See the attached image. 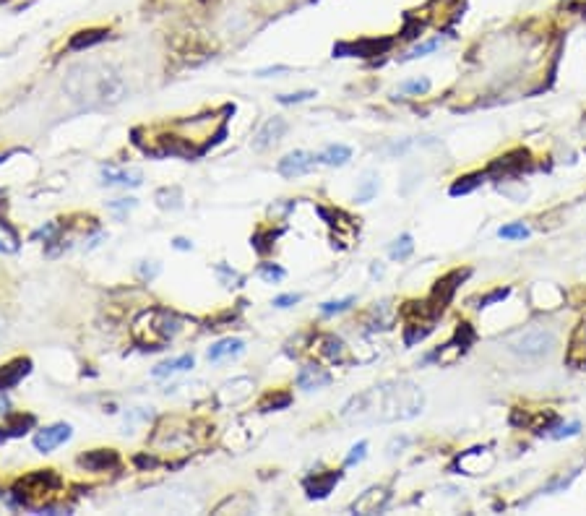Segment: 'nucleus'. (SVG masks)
Wrapping results in <instances>:
<instances>
[{"label": "nucleus", "instance_id": "obj_1", "mask_svg": "<svg viewBox=\"0 0 586 516\" xmlns=\"http://www.w3.org/2000/svg\"><path fill=\"white\" fill-rule=\"evenodd\" d=\"M425 410V391L417 384L399 378V381H383V384L367 389L344 404L341 417L347 423L357 425H386L412 420Z\"/></svg>", "mask_w": 586, "mask_h": 516}, {"label": "nucleus", "instance_id": "obj_2", "mask_svg": "<svg viewBox=\"0 0 586 516\" xmlns=\"http://www.w3.org/2000/svg\"><path fill=\"white\" fill-rule=\"evenodd\" d=\"M65 94L81 107H112L125 97V81L112 68L104 66H73L63 81Z\"/></svg>", "mask_w": 586, "mask_h": 516}, {"label": "nucleus", "instance_id": "obj_3", "mask_svg": "<svg viewBox=\"0 0 586 516\" xmlns=\"http://www.w3.org/2000/svg\"><path fill=\"white\" fill-rule=\"evenodd\" d=\"M133 339L146 349H164L182 331V318L164 308H149L133 321Z\"/></svg>", "mask_w": 586, "mask_h": 516}, {"label": "nucleus", "instance_id": "obj_4", "mask_svg": "<svg viewBox=\"0 0 586 516\" xmlns=\"http://www.w3.org/2000/svg\"><path fill=\"white\" fill-rule=\"evenodd\" d=\"M555 347V334L542 326H532L526 331H519L516 336L508 339V349L516 352L521 358H542L550 355Z\"/></svg>", "mask_w": 586, "mask_h": 516}, {"label": "nucleus", "instance_id": "obj_5", "mask_svg": "<svg viewBox=\"0 0 586 516\" xmlns=\"http://www.w3.org/2000/svg\"><path fill=\"white\" fill-rule=\"evenodd\" d=\"M58 485H60V477L55 475L52 469H39V472H32L24 480H19L13 493L21 501V506H34V501L47 498Z\"/></svg>", "mask_w": 586, "mask_h": 516}, {"label": "nucleus", "instance_id": "obj_6", "mask_svg": "<svg viewBox=\"0 0 586 516\" xmlns=\"http://www.w3.org/2000/svg\"><path fill=\"white\" fill-rule=\"evenodd\" d=\"M495 464V454L490 451V446H474L469 451H461L459 456L454 459V472L459 475H469V477H477V475H487L493 469Z\"/></svg>", "mask_w": 586, "mask_h": 516}, {"label": "nucleus", "instance_id": "obj_7", "mask_svg": "<svg viewBox=\"0 0 586 516\" xmlns=\"http://www.w3.org/2000/svg\"><path fill=\"white\" fill-rule=\"evenodd\" d=\"M315 164H318V157H315V154L297 149V151H289L286 157L279 159L276 170H279V175H282V177L292 180V177H302V175L313 172V170H315Z\"/></svg>", "mask_w": 586, "mask_h": 516}, {"label": "nucleus", "instance_id": "obj_8", "mask_svg": "<svg viewBox=\"0 0 586 516\" xmlns=\"http://www.w3.org/2000/svg\"><path fill=\"white\" fill-rule=\"evenodd\" d=\"M391 501V493L389 488H367L360 495V498H354L350 506L352 514H380Z\"/></svg>", "mask_w": 586, "mask_h": 516}, {"label": "nucleus", "instance_id": "obj_9", "mask_svg": "<svg viewBox=\"0 0 586 516\" xmlns=\"http://www.w3.org/2000/svg\"><path fill=\"white\" fill-rule=\"evenodd\" d=\"M253 378H247V376H240V378H232V381H227V384L219 386V391H217V402H219L221 407H232V404H240V402H245L250 394H253Z\"/></svg>", "mask_w": 586, "mask_h": 516}, {"label": "nucleus", "instance_id": "obj_10", "mask_svg": "<svg viewBox=\"0 0 586 516\" xmlns=\"http://www.w3.org/2000/svg\"><path fill=\"white\" fill-rule=\"evenodd\" d=\"M73 436V428L68 423H55L50 428H42L37 436H34V449L39 454H50L52 449L63 446L68 438Z\"/></svg>", "mask_w": 586, "mask_h": 516}, {"label": "nucleus", "instance_id": "obj_11", "mask_svg": "<svg viewBox=\"0 0 586 516\" xmlns=\"http://www.w3.org/2000/svg\"><path fill=\"white\" fill-rule=\"evenodd\" d=\"M295 384L300 389H305V391H318V389H326L331 384V373L326 371L323 365H318V363H308L295 376Z\"/></svg>", "mask_w": 586, "mask_h": 516}, {"label": "nucleus", "instance_id": "obj_12", "mask_svg": "<svg viewBox=\"0 0 586 516\" xmlns=\"http://www.w3.org/2000/svg\"><path fill=\"white\" fill-rule=\"evenodd\" d=\"M284 133H286V120L269 118L258 128V133L253 136V149H256V151H263V149H269V146L279 144V141L284 138Z\"/></svg>", "mask_w": 586, "mask_h": 516}, {"label": "nucleus", "instance_id": "obj_13", "mask_svg": "<svg viewBox=\"0 0 586 516\" xmlns=\"http://www.w3.org/2000/svg\"><path fill=\"white\" fill-rule=\"evenodd\" d=\"M313 349H315L323 360L337 363V365H341V363L347 360V344L341 342L339 336H334V334H321V336H315Z\"/></svg>", "mask_w": 586, "mask_h": 516}, {"label": "nucleus", "instance_id": "obj_14", "mask_svg": "<svg viewBox=\"0 0 586 516\" xmlns=\"http://www.w3.org/2000/svg\"><path fill=\"white\" fill-rule=\"evenodd\" d=\"M117 462H120V456H117V451L112 449H94L89 454H84L78 464L81 467H86L91 472H107V469H115Z\"/></svg>", "mask_w": 586, "mask_h": 516}, {"label": "nucleus", "instance_id": "obj_15", "mask_svg": "<svg viewBox=\"0 0 586 516\" xmlns=\"http://www.w3.org/2000/svg\"><path fill=\"white\" fill-rule=\"evenodd\" d=\"M29 371H32V360L29 358H19L8 363V365H3L0 368V391L19 386L29 376Z\"/></svg>", "mask_w": 586, "mask_h": 516}, {"label": "nucleus", "instance_id": "obj_16", "mask_svg": "<svg viewBox=\"0 0 586 516\" xmlns=\"http://www.w3.org/2000/svg\"><path fill=\"white\" fill-rule=\"evenodd\" d=\"M143 172L141 170H120L115 164H104L102 167V183L104 186H141Z\"/></svg>", "mask_w": 586, "mask_h": 516}, {"label": "nucleus", "instance_id": "obj_17", "mask_svg": "<svg viewBox=\"0 0 586 516\" xmlns=\"http://www.w3.org/2000/svg\"><path fill=\"white\" fill-rule=\"evenodd\" d=\"M243 349H245V342L243 339H232V336H227V339H219L217 344H211L206 352L208 363H221V360L227 358H237V355H243Z\"/></svg>", "mask_w": 586, "mask_h": 516}, {"label": "nucleus", "instance_id": "obj_18", "mask_svg": "<svg viewBox=\"0 0 586 516\" xmlns=\"http://www.w3.org/2000/svg\"><path fill=\"white\" fill-rule=\"evenodd\" d=\"M34 428V415H13L5 425H0V441H11V438H21Z\"/></svg>", "mask_w": 586, "mask_h": 516}, {"label": "nucleus", "instance_id": "obj_19", "mask_svg": "<svg viewBox=\"0 0 586 516\" xmlns=\"http://www.w3.org/2000/svg\"><path fill=\"white\" fill-rule=\"evenodd\" d=\"M341 480V472H326V475H315V480H308L305 482V490H308V498H326L334 485Z\"/></svg>", "mask_w": 586, "mask_h": 516}, {"label": "nucleus", "instance_id": "obj_20", "mask_svg": "<svg viewBox=\"0 0 586 516\" xmlns=\"http://www.w3.org/2000/svg\"><path fill=\"white\" fill-rule=\"evenodd\" d=\"M391 321H393V308L391 303H376L370 308V313H367V329L370 331H383V329H391Z\"/></svg>", "mask_w": 586, "mask_h": 516}, {"label": "nucleus", "instance_id": "obj_21", "mask_svg": "<svg viewBox=\"0 0 586 516\" xmlns=\"http://www.w3.org/2000/svg\"><path fill=\"white\" fill-rule=\"evenodd\" d=\"M350 159H352V149L344 144L326 146L323 151L318 154V162H321V164H328V167H344Z\"/></svg>", "mask_w": 586, "mask_h": 516}, {"label": "nucleus", "instance_id": "obj_22", "mask_svg": "<svg viewBox=\"0 0 586 516\" xmlns=\"http://www.w3.org/2000/svg\"><path fill=\"white\" fill-rule=\"evenodd\" d=\"M193 355H180V358H172V360H164V363H159L151 376L154 378H164V376H172V373H182V371H191L193 368Z\"/></svg>", "mask_w": 586, "mask_h": 516}, {"label": "nucleus", "instance_id": "obj_23", "mask_svg": "<svg viewBox=\"0 0 586 516\" xmlns=\"http://www.w3.org/2000/svg\"><path fill=\"white\" fill-rule=\"evenodd\" d=\"M568 360H571L573 365H586V316L581 321V326L576 329V334H573Z\"/></svg>", "mask_w": 586, "mask_h": 516}, {"label": "nucleus", "instance_id": "obj_24", "mask_svg": "<svg viewBox=\"0 0 586 516\" xmlns=\"http://www.w3.org/2000/svg\"><path fill=\"white\" fill-rule=\"evenodd\" d=\"M154 199H156V204H159V209H164V212H178V209H182V191L178 186L159 188Z\"/></svg>", "mask_w": 586, "mask_h": 516}, {"label": "nucleus", "instance_id": "obj_25", "mask_svg": "<svg viewBox=\"0 0 586 516\" xmlns=\"http://www.w3.org/2000/svg\"><path fill=\"white\" fill-rule=\"evenodd\" d=\"M107 40V32L104 29H89V32H78L71 37L68 47L71 50H84V47H91V45H99V42Z\"/></svg>", "mask_w": 586, "mask_h": 516}, {"label": "nucleus", "instance_id": "obj_26", "mask_svg": "<svg viewBox=\"0 0 586 516\" xmlns=\"http://www.w3.org/2000/svg\"><path fill=\"white\" fill-rule=\"evenodd\" d=\"M19 245H21V240H19V232L13 230L5 219H0V253H16L19 251Z\"/></svg>", "mask_w": 586, "mask_h": 516}, {"label": "nucleus", "instance_id": "obj_27", "mask_svg": "<svg viewBox=\"0 0 586 516\" xmlns=\"http://www.w3.org/2000/svg\"><path fill=\"white\" fill-rule=\"evenodd\" d=\"M485 183V175L482 172H474V175H467V177H459L454 186H451V196H467L474 188H480Z\"/></svg>", "mask_w": 586, "mask_h": 516}, {"label": "nucleus", "instance_id": "obj_28", "mask_svg": "<svg viewBox=\"0 0 586 516\" xmlns=\"http://www.w3.org/2000/svg\"><path fill=\"white\" fill-rule=\"evenodd\" d=\"M412 253H415L412 235H402V238H396L393 243H391V248H389V256L393 258V261H406Z\"/></svg>", "mask_w": 586, "mask_h": 516}, {"label": "nucleus", "instance_id": "obj_29", "mask_svg": "<svg viewBox=\"0 0 586 516\" xmlns=\"http://www.w3.org/2000/svg\"><path fill=\"white\" fill-rule=\"evenodd\" d=\"M581 433V423L578 420H571V423H555L550 430H545V438H552V441H563V438H573Z\"/></svg>", "mask_w": 586, "mask_h": 516}, {"label": "nucleus", "instance_id": "obj_30", "mask_svg": "<svg viewBox=\"0 0 586 516\" xmlns=\"http://www.w3.org/2000/svg\"><path fill=\"white\" fill-rule=\"evenodd\" d=\"M214 271H217V277H219V282L224 284V287H240V284L245 282L243 274H237V271L230 269L227 264H217L214 266Z\"/></svg>", "mask_w": 586, "mask_h": 516}, {"label": "nucleus", "instance_id": "obj_31", "mask_svg": "<svg viewBox=\"0 0 586 516\" xmlns=\"http://www.w3.org/2000/svg\"><path fill=\"white\" fill-rule=\"evenodd\" d=\"M376 193H378V175L367 172V175H365V180L360 183V188H357V196H354V199L360 201V204H365V201L373 199Z\"/></svg>", "mask_w": 586, "mask_h": 516}, {"label": "nucleus", "instance_id": "obj_32", "mask_svg": "<svg viewBox=\"0 0 586 516\" xmlns=\"http://www.w3.org/2000/svg\"><path fill=\"white\" fill-rule=\"evenodd\" d=\"M498 238L503 240H524L529 238V227L524 222H511V225H503L498 230Z\"/></svg>", "mask_w": 586, "mask_h": 516}, {"label": "nucleus", "instance_id": "obj_33", "mask_svg": "<svg viewBox=\"0 0 586 516\" xmlns=\"http://www.w3.org/2000/svg\"><path fill=\"white\" fill-rule=\"evenodd\" d=\"M354 295H350V297H341V300H328V303L321 305V313L323 316H337V313H344V310H350L352 305H354Z\"/></svg>", "mask_w": 586, "mask_h": 516}, {"label": "nucleus", "instance_id": "obj_34", "mask_svg": "<svg viewBox=\"0 0 586 516\" xmlns=\"http://www.w3.org/2000/svg\"><path fill=\"white\" fill-rule=\"evenodd\" d=\"M284 269L282 266H276V264H260L258 266V277L263 279V282H269V284H276V282H282L284 279Z\"/></svg>", "mask_w": 586, "mask_h": 516}, {"label": "nucleus", "instance_id": "obj_35", "mask_svg": "<svg viewBox=\"0 0 586 516\" xmlns=\"http://www.w3.org/2000/svg\"><path fill=\"white\" fill-rule=\"evenodd\" d=\"M313 97H315V92H313V89H305V92H295V94H279L276 102H279V105H297V102H308Z\"/></svg>", "mask_w": 586, "mask_h": 516}, {"label": "nucleus", "instance_id": "obj_36", "mask_svg": "<svg viewBox=\"0 0 586 516\" xmlns=\"http://www.w3.org/2000/svg\"><path fill=\"white\" fill-rule=\"evenodd\" d=\"M136 204H138L136 199H117V201H110L107 206H110V212H115L117 217L123 219V217H125L130 209H136Z\"/></svg>", "mask_w": 586, "mask_h": 516}, {"label": "nucleus", "instance_id": "obj_37", "mask_svg": "<svg viewBox=\"0 0 586 516\" xmlns=\"http://www.w3.org/2000/svg\"><path fill=\"white\" fill-rule=\"evenodd\" d=\"M399 89H402L404 94H425V92H430V81H428V79L404 81Z\"/></svg>", "mask_w": 586, "mask_h": 516}, {"label": "nucleus", "instance_id": "obj_38", "mask_svg": "<svg viewBox=\"0 0 586 516\" xmlns=\"http://www.w3.org/2000/svg\"><path fill=\"white\" fill-rule=\"evenodd\" d=\"M367 456V441H360V443H354L350 451V456H347V467H354V464H360Z\"/></svg>", "mask_w": 586, "mask_h": 516}, {"label": "nucleus", "instance_id": "obj_39", "mask_svg": "<svg viewBox=\"0 0 586 516\" xmlns=\"http://www.w3.org/2000/svg\"><path fill=\"white\" fill-rule=\"evenodd\" d=\"M578 472H581V469H573L571 475L565 477H558V480H552V482H550V485H547V488H542V493H555V490H563V488H568V485H571L573 480H576V477H578Z\"/></svg>", "mask_w": 586, "mask_h": 516}, {"label": "nucleus", "instance_id": "obj_40", "mask_svg": "<svg viewBox=\"0 0 586 516\" xmlns=\"http://www.w3.org/2000/svg\"><path fill=\"white\" fill-rule=\"evenodd\" d=\"M60 232V225L58 222H47L45 227H39L37 232H34V240H42L45 238V243H55V235Z\"/></svg>", "mask_w": 586, "mask_h": 516}, {"label": "nucleus", "instance_id": "obj_41", "mask_svg": "<svg viewBox=\"0 0 586 516\" xmlns=\"http://www.w3.org/2000/svg\"><path fill=\"white\" fill-rule=\"evenodd\" d=\"M441 37H435V40H430V42H422V45H417L415 50L409 53V58H422V55H428V53H435L438 47H441Z\"/></svg>", "mask_w": 586, "mask_h": 516}, {"label": "nucleus", "instance_id": "obj_42", "mask_svg": "<svg viewBox=\"0 0 586 516\" xmlns=\"http://www.w3.org/2000/svg\"><path fill=\"white\" fill-rule=\"evenodd\" d=\"M289 402H292V397L289 394H282V397H266L263 402H260V410H276V407H289Z\"/></svg>", "mask_w": 586, "mask_h": 516}, {"label": "nucleus", "instance_id": "obj_43", "mask_svg": "<svg viewBox=\"0 0 586 516\" xmlns=\"http://www.w3.org/2000/svg\"><path fill=\"white\" fill-rule=\"evenodd\" d=\"M300 300H302V295H295V292L279 295V297H273V308H292V305H297Z\"/></svg>", "mask_w": 586, "mask_h": 516}, {"label": "nucleus", "instance_id": "obj_44", "mask_svg": "<svg viewBox=\"0 0 586 516\" xmlns=\"http://www.w3.org/2000/svg\"><path fill=\"white\" fill-rule=\"evenodd\" d=\"M138 274H141V279H151L159 274V264L156 261H141V266H138Z\"/></svg>", "mask_w": 586, "mask_h": 516}, {"label": "nucleus", "instance_id": "obj_45", "mask_svg": "<svg viewBox=\"0 0 586 516\" xmlns=\"http://www.w3.org/2000/svg\"><path fill=\"white\" fill-rule=\"evenodd\" d=\"M508 295H511V287H500V290L490 292L487 297H482V305H480V308H487L490 303H495V300H503V297H508Z\"/></svg>", "mask_w": 586, "mask_h": 516}, {"label": "nucleus", "instance_id": "obj_46", "mask_svg": "<svg viewBox=\"0 0 586 516\" xmlns=\"http://www.w3.org/2000/svg\"><path fill=\"white\" fill-rule=\"evenodd\" d=\"M289 68L286 66H273V68H260V71H256V76L258 79H266V76H273V73H286Z\"/></svg>", "mask_w": 586, "mask_h": 516}, {"label": "nucleus", "instance_id": "obj_47", "mask_svg": "<svg viewBox=\"0 0 586 516\" xmlns=\"http://www.w3.org/2000/svg\"><path fill=\"white\" fill-rule=\"evenodd\" d=\"M406 443H409V438H393V441H391V446H389V456H396V454H399V451L404 449V446H406Z\"/></svg>", "mask_w": 586, "mask_h": 516}, {"label": "nucleus", "instance_id": "obj_48", "mask_svg": "<svg viewBox=\"0 0 586 516\" xmlns=\"http://www.w3.org/2000/svg\"><path fill=\"white\" fill-rule=\"evenodd\" d=\"M175 248H178V251H191V248H193V243H191V240H185V238H175Z\"/></svg>", "mask_w": 586, "mask_h": 516}, {"label": "nucleus", "instance_id": "obj_49", "mask_svg": "<svg viewBox=\"0 0 586 516\" xmlns=\"http://www.w3.org/2000/svg\"><path fill=\"white\" fill-rule=\"evenodd\" d=\"M378 264H380V261H376V264H373L370 274H373V277H383V266H378Z\"/></svg>", "mask_w": 586, "mask_h": 516}, {"label": "nucleus", "instance_id": "obj_50", "mask_svg": "<svg viewBox=\"0 0 586 516\" xmlns=\"http://www.w3.org/2000/svg\"><path fill=\"white\" fill-rule=\"evenodd\" d=\"M5 410H8V399L0 394V412H5Z\"/></svg>", "mask_w": 586, "mask_h": 516}]
</instances>
